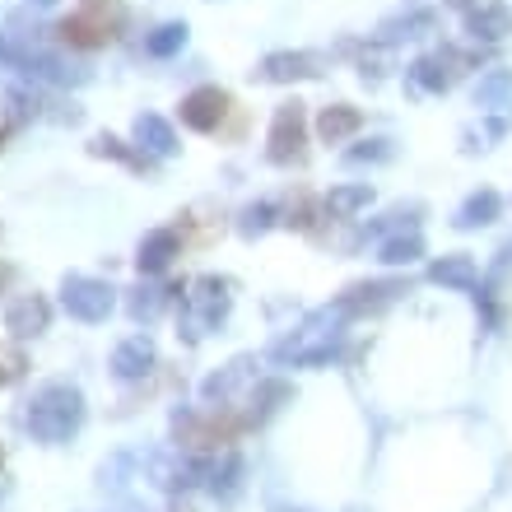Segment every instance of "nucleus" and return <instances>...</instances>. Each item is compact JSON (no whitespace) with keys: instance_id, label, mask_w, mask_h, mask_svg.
<instances>
[{"instance_id":"obj_1","label":"nucleus","mask_w":512,"mask_h":512,"mask_svg":"<svg viewBox=\"0 0 512 512\" xmlns=\"http://www.w3.org/2000/svg\"><path fill=\"white\" fill-rule=\"evenodd\" d=\"M84 419V396L75 387H66V382H47V387H38V396L28 401V433L38 438V443H70L75 438V429H80Z\"/></svg>"},{"instance_id":"obj_2","label":"nucleus","mask_w":512,"mask_h":512,"mask_svg":"<svg viewBox=\"0 0 512 512\" xmlns=\"http://www.w3.org/2000/svg\"><path fill=\"white\" fill-rule=\"evenodd\" d=\"M112 289L103 280H84V275H75V280H66V312L70 317H80V322H103L112 312Z\"/></svg>"},{"instance_id":"obj_3","label":"nucleus","mask_w":512,"mask_h":512,"mask_svg":"<svg viewBox=\"0 0 512 512\" xmlns=\"http://www.w3.org/2000/svg\"><path fill=\"white\" fill-rule=\"evenodd\" d=\"M61 38L70 42V47H103V42H112V33H117V19L103 10H84V14H70V19H61V28H56Z\"/></svg>"},{"instance_id":"obj_4","label":"nucleus","mask_w":512,"mask_h":512,"mask_svg":"<svg viewBox=\"0 0 512 512\" xmlns=\"http://www.w3.org/2000/svg\"><path fill=\"white\" fill-rule=\"evenodd\" d=\"M224 112H229V94L215 89V84H205V89L182 98V122H187L191 131H215V126L224 122Z\"/></svg>"},{"instance_id":"obj_5","label":"nucleus","mask_w":512,"mask_h":512,"mask_svg":"<svg viewBox=\"0 0 512 512\" xmlns=\"http://www.w3.org/2000/svg\"><path fill=\"white\" fill-rule=\"evenodd\" d=\"M47 322H52V308H47V298L42 294H19L10 308H5V331L19 336V340L47 331Z\"/></svg>"},{"instance_id":"obj_6","label":"nucleus","mask_w":512,"mask_h":512,"mask_svg":"<svg viewBox=\"0 0 512 512\" xmlns=\"http://www.w3.org/2000/svg\"><path fill=\"white\" fill-rule=\"evenodd\" d=\"M187 312H191L187 317L191 336H205V326L224 312V284L219 280H196V294L187 298Z\"/></svg>"},{"instance_id":"obj_7","label":"nucleus","mask_w":512,"mask_h":512,"mask_svg":"<svg viewBox=\"0 0 512 512\" xmlns=\"http://www.w3.org/2000/svg\"><path fill=\"white\" fill-rule=\"evenodd\" d=\"M298 145H303V112H298V103H289L275 112V126H270V159H294Z\"/></svg>"},{"instance_id":"obj_8","label":"nucleus","mask_w":512,"mask_h":512,"mask_svg":"<svg viewBox=\"0 0 512 512\" xmlns=\"http://www.w3.org/2000/svg\"><path fill=\"white\" fill-rule=\"evenodd\" d=\"M149 364H154V345H149V336L122 340L117 354H112V373H117V378H140V373H149Z\"/></svg>"},{"instance_id":"obj_9","label":"nucleus","mask_w":512,"mask_h":512,"mask_svg":"<svg viewBox=\"0 0 512 512\" xmlns=\"http://www.w3.org/2000/svg\"><path fill=\"white\" fill-rule=\"evenodd\" d=\"M173 256H177V229L149 233L145 247H140V270L159 275V270H168V261H173Z\"/></svg>"},{"instance_id":"obj_10","label":"nucleus","mask_w":512,"mask_h":512,"mask_svg":"<svg viewBox=\"0 0 512 512\" xmlns=\"http://www.w3.org/2000/svg\"><path fill=\"white\" fill-rule=\"evenodd\" d=\"M317 131H322L326 145H336V140H345L350 131H359V112L354 108H326L322 122H317Z\"/></svg>"},{"instance_id":"obj_11","label":"nucleus","mask_w":512,"mask_h":512,"mask_svg":"<svg viewBox=\"0 0 512 512\" xmlns=\"http://www.w3.org/2000/svg\"><path fill=\"white\" fill-rule=\"evenodd\" d=\"M135 135H140V140H145V145L154 149V154H168V149H173V131H168V126H163L159 117H140Z\"/></svg>"},{"instance_id":"obj_12","label":"nucleus","mask_w":512,"mask_h":512,"mask_svg":"<svg viewBox=\"0 0 512 512\" xmlns=\"http://www.w3.org/2000/svg\"><path fill=\"white\" fill-rule=\"evenodd\" d=\"M159 308H163V303H159V289H135L131 317H145V322H149V317H159Z\"/></svg>"},{"instance_id":"obj_13","label":"nucleus","mask_w":512,"mask_h":512,"mask_svg":"<svg viewBox=\"0 0 512 512\" xmlns=\"http://www.w3.org/2000/svg\"><path fill=\"white\" fill-rule=\"evenodd\" d=\"M19 373H24V354H19V350H0V387H10Z\"/></svg>"},{"instance_id":"obj_14","label":"nucleus","mask_w":512,"mask_h":512,"mask_svg":"<svg viewBox=\"0 0 512 512\" xmlns=\"http://www.w3.org/2000/svg\"><path fill=\"white\" fill-rule=\"evenodd\" d=\"M177 42H182V28H159V38L149 42V47H154V52H173Z\"/></svg>"},{"instance_id":"obj_15","label":"nucleus","mask_w":512,"mask_h":512,"mask_svg":"<svg viewBox=\"0 0 512 512\" xmlns=\"http://www.w3.org/2000/svg\"><path fill=\"white\" fill-rule=\"evenodd\" d=\"M5 284H10V266H0V289H5Z\"/></svg>"},{"instance_id":"obj_16","label":"nucleus","mask_w":512,"mask_h":512,"mask_svg":"<svg viewBox=\"0 0 512 512\" xmlns=\"http://www.w3.org/2000/svg\"><path fill=\"white\" fill-rule=\"evenodd\" d=\"M0 457H5V452H0Z\"/></svg>"}]
</instances>
